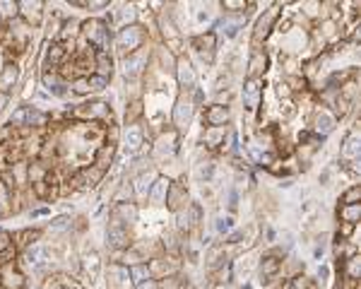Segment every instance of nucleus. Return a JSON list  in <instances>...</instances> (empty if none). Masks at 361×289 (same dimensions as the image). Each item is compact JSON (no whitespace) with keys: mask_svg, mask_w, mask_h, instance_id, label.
<instances>
[{"mask_svg":"<svg viewBox=\"0 0 361 289\" xmlns=\"http://www.w3.org/2000/svg\"><path fill=\"white\" fill-rule=\"evenodd\" d=\"M84 36H87V41L94 43L97 46V51H106V46H109V29L104 22H87L84 24Z\"/></svg>","mask_w":361,"mask_h":289,"instance_id":"1","label":"nucleus"},{"mask_svg":"<svg viewBox=\"0 0 361 289\" xmlns=\"http://www.w3.org/2000/svg\"><path fill=\"white\" fill-rule=\"evenodd\" d=\"M145 39V34H142V29L140 27H125L121 31V36H118V48H123V51H135L140 48V43Z\"/></svg>","mask_w":361,"mask_h":289,"instance_id":"2","label":"nucleus"},{"mask_svg":"<svg viewBox=\"0 0 361 289\" xmlns=\"http://www.w3.org/2000/svg\"><path fill=\"white\" fill-rule=\"evenodd\" d=\"M0 280H2V287L5 289H22L24 287V277H22V273H17L12 265H5V268H2Z\"/></svg>","mask_w":361,"mask_h":289,"instance_id":"3","label":"nucleus"},{"mask_svg":"<svg viewBox=\"0 0 361 289\" xmlns=\"http://www.w3.org/2000/svg\"><path fill=\"white\" fill-rule=\"evenodd\" d=\"M17 7H22V14L27 17L29 22H34V24H39L41 22V2H17Z\"/></svg>","mask_w":361,"mask_h":289,"instance_id":"4","label":"nucleus"},{"mask_svg":"<svg viewBox=\"0 0 361 289\" xmlns=\"http://www.w3.org/2000/svg\"><path fill=\"white\" fill-rule=\"evenodd\" d=\"M14 80H17V68L14 65H5L2 72H0V92L7 94V89L14 84Z\"/></svg>","mask_w":361,"mask_h":289,"instance_id":"5","label":"nucleus"},{"mask_svg":"<svg viewBox=\"0 0 361 289\" xmlns=\"http://www.w3.org/2000/svg\"><path fill=\"white\" fill-rule=\"evenodd\" d=\"M179 80H180V84H185V87H190V84L195 82V72L188 60H179Z\"/></svg>","mask_w":361,"mask_h":289,"instance_id":"6","label":"nucleus"},{"mask_svg":"<svg viewBox=\"0 0 361 289\" xmlns=\"http://www.w3.org/2000/svg\"><path fill=\"white\" fill-rule=\"evenodd\" d=\"M275 17H277V7H272V10H270V12L265 14V19H260V22H258V31H255V39H265V36H267V31H270V24H272V22H275Z\"/></svg>","mask_w":361,"mask_h":289,"instance_id":"7","label":"nucleus"},{"mask_svg":"<svg viewBox=\"0 0 361 289\" xmlns=\"http://www.w3.org/2000/svg\"><path fill=\"white\" fill-rule=\"evenodd\" d=\"M226 118H229V113H226V109H224V106H217V109L207 111V121L212 125H222Z\"/></svg>","mask_w":361,"mask_h":289,"instance_id":"8","label":"nucleus"},{"mask_svg":"<svg viewBox=\"0 0 361 289\" xmlns=\"http://www.w3.org/2000/svg\"><path fill=\"white\" fill-rule=\"evenodd\" d=\"M43 84H46L51 92H56V94H63V82L58 80V75H53V72H46V75H43Z\"/></svg>","mask_w":361,"mask_h":289,"instance_id":"9","label":"nucleus"},{"mask_svg":"<svg viewBox=\"0 0 361 289\" xmlns=\"http://www.w3.org/2000/svg\"><path fill=\"white\" fill-rule=\"evenodd\" d=\"M342 220L347 222V224H354V222L359 220V205H342Z\"/></svg>","mask_w":361,"mask_h":289,"instance_id":"10","label":"nucleus"},{"mask_svg":"<svg viewBox=\"0 0 361 289\" xmlns=\"http://www.w3.org/2000/svg\"><path fill=\"white\" fill-rule=\"evenodd\" d=\"M246 99H248V109H255V104H258V82L255 80H248L246 84Z\"/></svg>","mask_w":361,"mask_h":289,"instance_id":"11","label":"nucleus"},{"mask_svg":"<svg viewBox=\"0 0 361 289\" xmlns=\"http://www.w3.org/2000/svg\"><path fill=\"white\" fill-rule=\"evenodd\" d=\"M277 270H279V261H277V258H265L263 268H260V275H263V277H272Z\"/></svg>","mask_w":361,"mask_h":289,"instance_id":"12","label":"nucleus"},{"mask_svg":"<svg viewBox=\"0 0 361 289\" xmlns=\"http://www.w3.org/2000/svg\"><path fill=\"white\" fill-rule=\"evenodd\" d=\"M109 239H111L116 246H125V244H128V234H125V232H121L116 224H113L111 232H109Z\"/></svg>","mask_w":361,"mask_h":289,"instance_id":"13","label":"nucleus"},{"mask_svg":"<svg viewBox=\"0 0 361 289\" xmlns=\"http://www.w3.org/2000/svg\"><path fill=\"white\" fill-rule=\"evenodd\" d=\"M347 275L349 280H359V256H352L347 261Z\"/></svg>","mask_w":361,"mask_h":289,"instance_id":"14","label":"nucleus"},{"mask_svg":"<svg viewBox=\"0 0 361 289\" xmlns=\"http://www.w3.org/2000/svg\"><path fill=\"white\" fill-rule=\"evenodd\" d=\"M265 63H267V58H265L263 53H255V55H253V60H250V72L255 75V72L265 70Z\"/></svg>","mask_w":361,"mask_h":289,"instance_id":"15","label":"nucleus"},{"mask_svg":"<svg viewBox=\"0 0 361 289\" xmlns=\"http://www.w3.org/2000/svg\"><path fill=\"white\" fill-rule=\"evenodd\" d=\"M164 191L169 193V181L167 179H159V181H157V188L152 191V200H162Z\"/></svg>","mask_w":361,"mask_h":289,"instance_id":"16","label":"nucleus"},{"mask_svg":"<svg viewBox=\"0 0 361 289\" xmlns=\"http://www.w3.org/2000/svg\"><path fill=\"white\" fill-rule=\"evenodd\" d=\"M354 200H359V186H354V188H349L345 193V198H342V205H357Z\"/></svg>","mask_w":361,"mask_h":289,"instance_id":"17","label":"nucleus"},{"mask_svg":"<svg viewBox=\"0 0 361 289\" xmlns=\"http://www.w3.org/2000/svg\"><path fill=\"white\" fill-rule=\"evenodd\" d=\"M140 63H142V58H128V60H125V75L140 72Z\"/></svg>","mask_w":361,"mask_h":289,"instance_id":"18","label":"nucleus"},{"mask_svg":"<svg viewBox=\"0 0 361 289\" xmlns=\"http://www.w3.org/2000/svg\"><path fill=\"white\" fill-rule=\"evenodd\" d=\"M150 275V270H147V265H140V268H133V280L135 282H145V277Z\"/></svg>","mask_w":361,"mask_h":289,"instance_id":"19","label":"nucleus"},{"mask_svg":"<svg viewBox=\"0 0 361 289\" xmlns=\"http://www.w3.org/2000/svg\"><path fill=\"white\" fill-rule=\"evenodd\" d=\"M104 87H106V77H101V75L89 77V89H104Z\"/></svg>","mask_w":361,"mask_h":289,"instance_id":"20","label":"nucleus"},{"mask_svg":"<svg viewBox=\"0 0 361 289\" xmlns=\"http://www.w3.org/2000/svg\"><path fill=\"white\" fill-rule=\"evenodd\" d=\"M75 27H77V22H65V27H63V31H60V39H72L75 36Z\"/></svg>","mask_w":361,"mask_h":289,"instance_id":"21","label":"nucleus"},{"mask_svg":"<svg viewBox=\"0 0 361 289\" xmlns=\"http://www.w3.org/2000/svg\"><path fill=\"white\" fill-rule=\"evenodd\" d=\"M323 128V133H330L333 130V118H328V116H320L318 118V130Z\"/></svg>","mask_w":361,"mask_h":289,"instance_id":"22","label":"nucleus"},{"mask_svg":"<svg viewBox=\"0 0 361 289\" xmlns=\"http://www.w3.org/2000/svg\"><path fill=\"white\" fill-rule=\"evenodd\" d=\"M63 53H65V51H63V46H53V48H51V53H48V60H51V63H58V60L63 58Z\"/></svg>","mask_w":361,"mask_h":289,"instance_id":"23","label":"nucleus"},{"mask_svg":"<svg viewBox=\"0 0 361 289\" xmlns=\"http://www.w3.org/2000/svg\"><path fill=\"white\" fill-rule=\"evenodd\" d=\"M72 89H75L77 94H84V92H89V80H77Z\"/></svg>","mask_w":361,"mask_h":289,"instance_id":"24","label":"nucleus"},{"mask_svg":"<svg viewBox=\"0 0 361 289\" xmlns=\"http://www.w3.org/2000/svg\"><path fill=\"white\" fill-rule=\"evenodd\" d=\"M345 154H357V135H349L347 147H345Z\"/></svg>","mask_w":361,"mask_h":289,"instance_id":"25","label":"nucleus"},{"mask_svg":"<svg viewBox=\"0 0 361 289\" xmlns=\"http://www.w3.org/2000/svg\"><path fill=\"white\" fill-rule=\"evenodd\" d=\"M217 229H219V232H229V229H231V220H229V217H224V220H219V224H217Z\"/></svg>","mask_w":361,"mask_h":289,"instance_id":"26","label":"nucleus"},{"mask_svg":"<svg viewBox=\"0 0 361 289\" xmlns=\"http://www.w3.org/2000/svg\"><path fill=\"white\" fill-rule=\"evenodd\" d=\"M7 239H10V236L5 234V232H0V253H2L5 248H10V241H7Z\"/></svg>","mask_w":361,"mask_h":289,"instance_id":"27","label":"nucleus"},{"mask_svg":"<svg viewBox=\"0 0 361 289\" xmlns=\"http://www.w3.org/2000/svg\"><path fill=\"white\" fill-rule=\"evenodd\" d=\"M51 227H53V229H63V227H68V217H58V220H53Z\"/></svg>","mask_w":361,"mask_h":289,"instance_id":"28","label":"nucleus"},{"mask_svg":"<svg viewBox=\"0 0 361 289\" xmlns=\"http://www.w3.org/2000/svg\"><path fill=\"white\" fill-rule=\"evenodd\" d=\"M138 289H157V285H152V282H140Z\"/></svg>","mask_w":361,"mask_h":289,"instance_id":"29","label":"nucleus"},{"mask_svg":"<svg viewBox=\"0 0 361 289\" xmlns=\"http://www.w3.org/2000/svg\"><path fill=\"white\" fill-rule=\"evenodd\" d=\"M224 7H246V2H224Z\"/></svg>","mask_w":361,"mask_h":289,"instance_id":"30","label":"nucleus"},{"mask_svg":"<svg viewBox=\"0 0 361 289\" xmlns=\"http://www.w3.org/2000/svg\"><path fill=\"white\" fill-rule=\"evenodd\" d=\"M238 239H241V232H234V234L229 236V244H236Z\"/></svg>","mask_w":361,"mask_h":289,"instance_id":"31","label":"nucleus"},{"mask_svg":"<svg viewBox=\"0 0 361 289\" xmlns=\"http://www.w3.org/2000/svg\"><path fill=\"white\" fill-rule=\"evenodd\" d=\"M5 104H7V94H2V92H0V109H2Z\"/></svg>","mask_w":361,"mask_h":289,"instance_id":"32","label":"nucleus"}]
</instances>
